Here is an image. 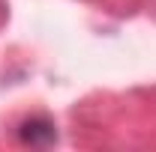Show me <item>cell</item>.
I'll use <instances>...</instances> for the list:
<instances>
[{"instance_id": "obj_1", "label": "cell", "mask_w": 156, "mask_h": 152, "mask_svg": "<svg viewBox=\"0 0 156 152\" xmlns=\"http://www.w3.org/2000/svg\"><path fill=\"white\" fill-rule=\"evenodd\" d=\"M18 140L24 146H54L57 143V125L48 116H30L18 125Z\"/></svg>"}]
</instances>
